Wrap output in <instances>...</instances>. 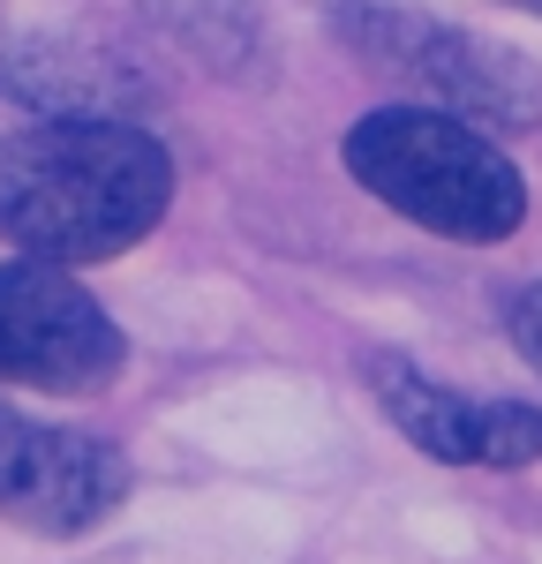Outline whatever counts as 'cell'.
Listing matches in <instances>:
<instances>
[{"label": "cell", "instance_id": "obj_1", "mask_svg": "<svg viewBox=\"0 0 542 564\" xmlns=\"http://www.w3.org/2000/svg\"><path fill=\"white\" fill-rule=\"evenodd\" d=\"M174 151L121 113H53L0 135V241L45 263H106L159 234Z\"/></svg>", "mask_w": 542, "mask_h": 564}, {"label": "cell", "instance_id": "obj_2", "mask_svg": "<svg viewBox=\"0 0 542 564\" xmlns=\"http://www.w3.org/2000/svg\"><path fill=\"white\" fill-rule=\"evenodd\" d=\"M339 159L384 212H400L437 241L497 249L528 226V174L512 166V151L445 106H422V98L377 106L347 129Z\"/></svg>", "mask_w": 542, "mask_h": 564}, {"label": "cell", "instance_id": "obj_3", "mask_svg": "<svg viewBox=\"0 0 542 564\" xmlns=\"http://www.w3.org/2000/svg\"><path fill=\"white\" fill-rule=\"evenodd\" d=\"M332 31L361 68L406 84L422 106H445L490 135H520L542 121V68L505 39L459 31L445 15L392 8V0H339Z\"/></svg>", "mask_w": 542, "mask_h": 564}, {"label": "cell", "instance_id": "obj_4", "mask_svg": "<svg viewBox=\"0 0 542 564\" xmlns=\"http://www.w3.org/2000/svg\"><path fill=\"white\" fill-rule=\"evenodd\" d=\"M129 369V339L76 263L15 257L0 263V384L90 399Z\"/></svg>", "mask_w": 542, "mask_h": 564}, {"label": "cell", "instance_id": "obj_5", "mask_svg": "<svg viewBox=\"0 0 542 564\" xmlns=\"http://www.w3.org/2000/svg\"><path fill=\"white\" fill-rule=\"evenodd\" d=\"M129 505V452L113 436L53 430L0 406V520L31 534H90Z\"/></svg>", "mask_w": 542, "mask_h": 564}, {"label": "cell", "instance_id": "obj_6", "mask_svg": "<svg viewBox=\"0 0 542 564\" xmlns=\"http://www.w3.org/2000/svg\"><path fill=\"white\" fill-rule=\"evenodd\" d=\"M369 391L400 422L406 444L445 467H535L542 459V406L528 399H467L400 354H369Z\"/></svg>", "mask_w": 542, "mask_h": 564}, {"label": "cell", "instance_id": "obj_7", "mask_svg": "<svg viewBox=\"0 0 542 564\" xmlns=\"http://www.w3.org/2000/svg\"><path fill=\"white\" fill-rule=\"evenodd\" d=\"M0 90L8 98H23V106H53V113H121L136 98L129 68H113V61H98V53H61V45H23V53H8L0 61Z\"/></svg>", "mask_w": 542, "mask_h": 564}, {"label": "cell", "instance_id": "obj_8", "mask_svg": "<svg viewBox=\"0 0 542 564\" xmlns=\"http://www.w3.org/2000/svg\"><path fill=\"white\" fill-rule=\"evenodd\" d=\"M505 332H512V347H520V361H528V369L542 377V279L512 294V308H505Z\"/></svg>", "mask_w": 542, "mask_h": 564}, {"label": "cell", "instance_id": "obj_9", "mask_svg": "<svg viewBox=\"0 0 542 564\" xmlns=\"http://www.w3.org/2000/svg\"><path fill=\"white\" fill-rule=\"evenodd\" d=\"M505 8H528V15H542V0H505Z\"/></svg>", "mask_w": 542, "mask_h": 564}]
</instances>
